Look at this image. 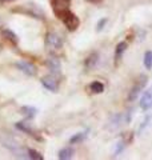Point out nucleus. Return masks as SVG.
Returning <instances> with one entry per match:
<instances>
[{"label": "nucleus", "instance_id": "f257e3e1", "mask_svg": "<svg viewBox=\"0 0 152 160\" xmlns=\"http://www.w3.org/2000/svg\"><path fill=\"white\" fill-rule=\"evenodd\" d=\"M64 40L62 38V35H59L58 32H48L45 35V48L49 52H56L59 49L63 48Z\"/></svg>", "mask_w": 152, "mask_h": 160}, {"label": "nucleus", "instance_id": "f03ea898", "mask_svg": "<svg viewBox=\"0 0 152 160\" xmlns=\"http://www.w3.org/2000/svg\"><path fill=\"white\" fill-rule=\"evenodd\" d=\"M56 18H59L62 22L64 23V26L67 27L69 31H75V29H78V27L80 26V20L79 18L76 16V15L71 11V9H67V11L62 12L60 15H58Z\"/></svg>", "mask_w": 152, "mask_h": 160}, {"label": "nucleus", "instance_id": "7ed1b4c3", "mask_svg": "<svg viewBox=\"0 0 152 160\" xmlns=\"http://www.w3.org/2000/svg\"><path fill=\"white\" fill-rule=\"evenodd\" d=\"M147 82H148L147 75H144V73L139 75L138 79H136V82L134 83L132 88H131V91H129V95H128V100H129V102H135V100L140 96L141 91H143L144 87L147 86Z\"/></svg>", "mask_w": 152, "mask_h": 160}, {"label": "nucleus", "instance_id": "20e7f679", "mask_svg": "<svg viewBox=\"0 0 152 160\" xmlns=\"http://www.w3.org/2000/svg\"><path fill=\"white\" fill-rule=\"evenodd\" d=\"M71 2H72V0H51V6H52L55 15L58 16V15H60L62 12L69 9Z\"/></svg>", "mask_w": 152, "mask_h": 160}, {"label": "nucleus", "instance_id": "39448f33", "mask_svg": "<svg viewBox=\"0 0 152 160\" xmlns=\"http://www.w3.org/2000/svg\"><path fill=\"white\" fill-rule=\"evenodd\" d=\"M42 84H43V87L45 89H48V91H51V92H58V89H59V82L53 75L44 76L42 79Z\"/></svg>", "mask_w": 152, "mask_h": 160}, {"label": "nucleus", "instance_id": "423d86ee", "mask_svg": "<svg viewBox=\"0 0 152 160\" xmlns=\"http://www.w3.org/2000/svg\"><path fill=\"white\" fill-rule=\"evenodd\" d=\"M45 64H47L48 69L51 71L52 75H59L62 72V63H60V60L56 58V56H51L45 60Z\"/></svg>", "mask_w": 152, "mask_h": 160}, {"label": "nucleus", "instance_id": "0eeeda50", "mask_svg": "<svg viewBox=\"0 0 152 160\" xmlns=\"http://www.w3.org/2000/svg\"><path fill=\"white\" fill-rule=\"evenodd\" d=\"M140 108L145 112L152 109V88L147 89V91L143 93V96L140 99Z\"/></svg>", "mask_w": 152, "mask_h": 160}, {"label": "nucleus", "instance_id": "6e6552de", "mask_svg": "<svg viewBox=\"0 0 152 160\" xmlns=\"http://www.w3.org/2000/svg\"><path fill=\"white\" fill-rule=\"evenodd\" d=\"M15 66H16L23 73L27 75V76H35V75H36V67H35L32 63H28V62H18Z\"/></svg>", "mask_w": 152, "mask_h": 160}, {"label": "nucleus", "instance_id": "1a4fd4ad", "mask_svg": "<svg viewBox=\"0 0 152 160\" xmlns=\"http://www.w3.org/2000/svg\"><path fill=\"white\" fill-rule=\"evenodd\" d=\"M123 123H124V115H121V113H116V115H114V116L109 119V122H108V127H109L111 129H116V128H119Z\"/></svg>", "mask_w": 152, "mask_h": 160}, {"label": "nucleus", "instance_id": "9d476101", "mask_svg": "<svg viewBox=\"0 0 152 160\" xmlns=\"http://www.w3.org/2000/svg\"><path fill=\"white\" fill-rule=\"evenodd\" d=\"M127 47H128V44H127V42H120L118 43V46H116L115 48V63L118 64L121 58H123V53L127 51Z\"/></svg>", "mask_w": 152, "mask_h": 160}, {"label": "nucleus", "instance_id": "9b49d317", "mask_svg": "<svg viewBox=\"0 0 152 160\" xmlns=\"http://www.w3.org/2000/svg\"><path fill=\"white\" fill-rule=\"evenodd\" d=\"M98 63H99V53L98 52H92L87 59H85L84 66H85L87 69H92V68L96 67V64Z\"/></svg>", "mask_w": 152, "mask_h": 160}, {"label": "nucleus", "instance_id": "f8f14e48", "mask_svg": "<svg viewBox=\"0 0 152 160\" xmlns=\"http://www.w3.org/2000/svg\"><path fill=\"white\" fill-rule=\"evenodd\" d=\"M73 153H75L73 148H71V147H64V148H62V149L59 151L58 158H59L60 160H69V159H72Z\"/></svg>", "mask_w": 152, "mask_h": 160}, {"label": "nucleus", "instance_id": "ddd939ff", "mask_svg": "<svg viewBox=\"0 0 152 160\" xmlns=\"http://www.w3.org/2000/svg\"><path fill=\"white\" fill-rule=\"evenodd\" d=\"M87 139V132H78L69 139V144H79Z\"/></svg>", "mask_w": 152, "mask_h": 160}, {"label": "nucleus", "instance_id": "4468645a", "mask_svg": "<svg viewBox=\"0 0 152 160\" xmlns=\"http://www.w3.org/2000/svg\"><path fill=\"white\" fill-rule=\"evenodd\" d=\"M89 89L94 93H101L104 91V84L101 82H92L89 84Z\"/></svg>", "mask_w": 152, "mask_h": 160}, {"label": "nucleus", "instance_id": "2eb2a0df", "mask_svg": "<svg viewBox=\"0 0 152 160\" xmlns=\"http://www.w3.org/2000/svg\"><path fill=\"white\" fill-rule=\"evenodd\" d=\"M3 36L6 38V39H8L9 42H12V43H15V44H18V42H19V39H18V36H16V33L15 32H12L11 29H3Z\"/></svg>", "mask_w": 152, "mask_h": 160}, {"label": "nucleus", "instance_id": "dca6fc26", "mask_svg": "<svg viewBox=\"0 0 152 160\" xmlns=\"http://www.w3.org/2000/svg\"><path fill=\"white\" fill-rule=\"evenodd\" d=\"M151 124H152V115H148V116H147V118L143 120V122H141L140 128H139V133L141 135V133H143V132L145 131L147 128H148V127L151 126Z\"/></svg>", "mask_w": 152, "mask_h": 160}, {"label": "nucleus", "instance_id": "f3484780", "mask_svg": "<svg viewBox=\"0 0 152 160\" xmlns=\"http://www.w3.org/2000/svg\"><path fill=\"white\" fill-rule=\"evenodd\" d=\"M16 128H19L20 131H23V132H25V133L31 135V136H33V138H36V135H35L32 129H31V128H29V127L27 126V123H24V122H20V123H18V124H16Z\"/></svg>", "mask_w": 152, "mask_h": 160}, {"label": "nucleus", "instance_id": "a211bd4d", "mask_svg": "<svg viewBox=\"0 0 152 160\" xmlns=\"http://www.w3.org/2000/svg\"><path fill=\"white\" fill-rule=\"evenodd\" d=\"M143 63L147 69H152V51H145Z\"/></svg>", "mask_w": 152, "mask_h": 160}, {"label": "nucleus", "instance_id": "6ab92c4d", "mask_svg": "<svg viewBox=\"0 0 152 160\" xmlns=\"http://www.w3.org/2000/svg\"><path fill=\"white\" fill-rule=\"evenodd\" d=\"M27 156L29 159H32V160H43L44 159L42 153L38 152V151H35V149H32V148H29L27 151Z\"/></svg>", "mask_w": 152, "mask_h": 160}, {"label": "nucleus", "instance_id": "aec40b11", "mask_svg": "<svg viewBox=\"0 0 152 160\" xmlns=\"http://www.w3.org/2000/svg\"><path fill=\"white\" fill-rule=\"evenodd\" d=\"M22 111H24L23 113H24V115H27L29 119H32L35 115H36V112H38V111H36V108H33V107H23V108H22Z\"/></svg>", "mask_w": 152, "mask_h": 160}, {"label": "nucleus", "instance_id": "412c9836", "mask_svg": "<svg viewBox=\"0 0 152 160\" xmlns=\"http://www.w3.org/2000/svg\"><path fill=\"white\" fill-rule=\"evenodd\" d=\"M125 148V143L124 142H119L118 144H116V149H115V156H118V155H120L121 152L124 151Z\"/></svg>", "mask_w": 152, "mask_h": 160}, {"label": "nucleus", "instance_id": "4be33fe9", "mask_svg": "<svg viewBox=\"0 0 152 160\" xmlns=\"http://www.w3.org/2000/svg\"><path fill=\"white\" fill-rule=\"evenodd\" d=\"M107 22H108V19L107 18H103V19H100L99 22H98V26H96V31H101L104 27H105V24H107Z\"/></svg>", "mask_w": 152, "mask_h": 160}, {"label": "nucleus", "instance_id": "5701e85b", "mask_svg": "<svg viewBox=\"0 0 152 160\" xmlns=\"http://www.w3.org/2000/svg\"><path fill=\"white\" fill-rule=\"evenodd\" d=\"M2 2H12V0H2Z\"/></svg>", "mask_w": 152, "mask_h": 160}]
</instances>
